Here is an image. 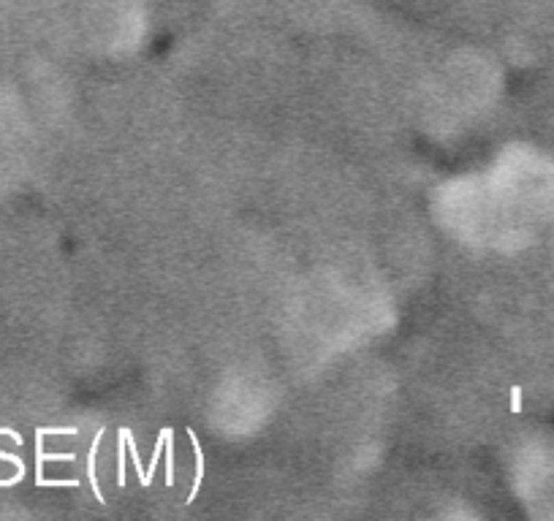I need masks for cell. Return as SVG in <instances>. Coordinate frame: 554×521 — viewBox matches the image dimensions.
<instances>
[{
  "mask_svg": "<svg viewBox=\"0 0 554 521\" xmlns=\"http://www.w3.org/2000/svg\"><path fill=\"white\" fill-rule=\"evenodd\" d=\"M125 440H128V450H131V456H134V467H136V472H139V483L147 489V486H150V478H147V472H144V467H142V459H139V450L134 446V432H131V429H125Z\"/></svg>",
  "mask_w": 554,
  "mask_h": 521,
  "instance_id": "5b68a950",
  "label": "cell"
},
{
  "mask_svg": "<svg viewBox=\"0 0 554 521\" xmlns=\"http://www.w3.org/2000/svg\"><path fill=\"white\" fill-rule=\"evenodd\" d=\"M163 435H166V486H174V432L171 427H163Z\"/></svg>",
  "mask_w": 554,
  "mask_h": 521,
  "instance_id": "3957f363",
  "label": "cell"
},
{
  "mask_svg": "<svg viewBox=\"0 0 554 521\" xmlns=\"http://www.w3.org/2000/svg\"><path fill=\"white\" fill-rule=\"evenodd\" d=\"M511 410H514V413H519V410H522V391H519V388H514V391H511Z\"/></svg>",
  "mask_w": 554,
  "mask_h": 521,
  "instance_id": "8992f818",
  "label": "cell"
},
{
  "mask_svg": "<svg viewBox=\"0 0 554 521\" xmlns=\"http://www.w3.org/2000/svg\"><path fill=\"white\" fill-rule=\"evenodd\" d=\"M188 437H190L193 456H196V478H193V489H190V494L185 497V503L190 505V503L196 500L199 489H201V481H204V450H201V443H199V437H196V432H193V429H188Z\"/></svg>",
  "mask_w": 554,
  "mask_h": 521,
  "instance_id": "6da1fadb",
  "label": "cell"
},
{
  "mask_svg": "<svg viewBox=\"0 0 554 521\" xmlns=\"http://www.w3.org/2000/svg\"><path fill=\"white\" fill-rule=\"evenodd\" d=\"M101 440H103V429L92 437V446H90V459H87V478H90V483H92V492H95V500L101 503V505H106V500H103V492H101V486H98V478H95V456H98V448H101Z\"/></svg>",
  "mask_w": 554,
  "mask_h": 521,
  "instance_id": "7a4b0ae2",
  "label": "cell"
},
{
  "mask_svg": "<svg viewBox=\"0 0 554 521\" xmlns=\"http://www.w3.org/2000/svg\"><path fill=\"white\" fill-rule=\"evenodd\" d=\"M125 446H128V440H125V427H123L117 435V486L120 489H125Z\"/></svg>",
  "mask_w": 554,
  "mask_h": 521,
  "instance_id": "277c9868",
  "label": "cell"
}]
</instances>
